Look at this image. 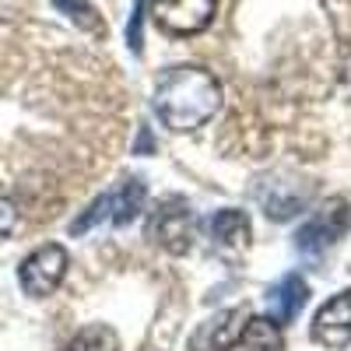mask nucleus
Segmentation results:
<instances>
[{"label":"nucleus","instance_id":"1","mask_svg":"<svg viewBox=\"0 0 351 351\" xmlns=\"http://www.w3.org/2000/svg\"><path fill=\"white\" fill-rule=\"evenodd\" d=\"M152 106L162 127H169L172 134H193L211 123L221 109V84L211 71L183 64L158 77Z\"/></svg>","mask_w":351,"mask_h":351},{"label":"nucleus","instance_id":"2","mask_svg":"<svg viewBox=\"0 0 351 351\" xmlns=\"http://www.w3.org/2000/svg\"><path fill=\"white\" fill-rule=\"evenodd\" d=\"M148 239L158 243L172 256L190 253V246H193V208L186 204V197L158 200V208L152 211V221H148Z\"/></svg>","mask_w":351,"mask_h":351},{"label":"nucleus","instance_id":"3","mask_svg":"<svg viewBox=\"0 0 351 351\" xmlns=\"http://www.w3.org/2000/svg\"><path fill=\"white\" fill-rule=\"evenodd\" d=\"M67 267H71V256H67L64 246H56V243L39 246L36 253H28V256L21 260V267H18L21 291H25L28 299H46V295H53V291L64 285Z\"/></svg>","mask_w":351,"mask_h":351},{"label":"nucleus","instance_id":"4","mask_svg":"<svg viewBox=\"0 0 351 351\" xmlns=\"http://www.w3.org/2000/svg\"><path fill=\"white\" fill-rule=\"evenodd\" d=\"M351 228V208L348 200H330L327 208H319L299 232H295V250L306 253V256H319L327 253L330 246H337Z\"/></svg>","mask_w":351,"mask_h":351},{"label":"nucleus","instance_id":"5","mask_svg":"<svg viewBox=\"0 0 351 351\" xmlns=\"http://www.w3.org/2000/svg\"><path fill=\"white\" fill-rule=\"evenodd\" d=\"M218 11V0H152V18L169 36L204 32Z\"/></svg>","mask_w":351,"mask_h":351},{"label":"nucleus","instance_id":"6","mask_svg":"<svg viewBox=\"0 0 351 351\" xmlns=\"http://www.w3.org/2000/svg\"><path fill=\"white\" fill-rule=\"evenodd\" d=\"M309 337L313 344L327 348V351H344L351 344V288L337 291L334 299H327L316 309Z\"/></svg>","mask_w":351,"mask_h":351},{"label":"nucleus","instance_id":"7","mask_svg":"<svg viewBox=\"0 0 351 351\" xmlns=\"http://www.w3.org/2000/svg\"><path fill=\"white\" fill-rule=\"evenodd\" d=\"M246 324H250L246 306L221 309V313L208 316V319H204V324L190 334V351H232V348L239 344Z\"/></svg>","mask_w":351,"mask_h":351},{"label":"nucleus","instance_id":"8","mask_svg":"<svg viewBox=\"0 0 351 351\" xmlns=\"http://www.w3.org/2000/svg\"><path fill=\"white\" fill-rule=\"evenodd\" d=\"M211 246L218 250L221 260L228 263H236L246 250H250V236H253V228H250V218L246 211H236V208H225L211 218Z\"/></svg>","mask_w":351,"mask_h":351},{"label":"nucleus","instance_id":"9","mask_svg":"<svg viewBox=\"0 0 351 351\" xmlns=\"http://www.w3.org/2000/svg\"><path fill=\"white\" fill-rule=\"evenodd\" d=\"M306 299H309V285H306V278H299V274H285V278L267 291V316L274 319L278 327H285V324H291V319L302 313Z\"/></svg>","mask_w":351,"mask_h":351},{"label":"nucleus","instance_id":"10","mask_svg":"<svg viewBox=\"0 0 351 351\" xmlns=\"http://www.w3.org/2000/svg\"><path fill=\"white\" fill-rule=\"evenodd\" d=\"M144 211V183L141 180H123L116 190H109V221L112 225H130Z\"/></svg>","mask_w":351,"mask_h":351},{"label":"nucleus","instance_id":"11","mask_svg":"<svg viewBox=\"0 0 351 351\" xmlns=\"http://www.w3.org/2000/svg\"><path fill=\"white\" fill-rule=\"evenodd\" d=\"M236 348L239 351H285V337L271 316H250V324Z\"/></svg>","mask_w":351,"mask_h":351},{"label":"nucleus","instance_id":"12","mask_svg":"<svg viewBox=\"0 0 351 351\" xmlns=\"http://www.w3.org/2000/svg\"><path fill=\"white\" fill-rule=\"evenodd\" d=\"M60 351H120V337H116V330H112V327L95 324V327L77 330V334H74Z\"/></svg>","mask_w":351,"mask_h":351},{"label":"nucleus","instance_id":"13","mask_svg":"<svg viewBox=\"0 0 351 351\" xmlns=\"http://www.w3.org/2000/svg\"><path fill=\"white\" fill-rule=\"evenodd\" d=\"M56 8H60L77 28H84V32H92V36H106V21L102 14L88 4V0H53Z\"/></svg>","mask_w":351,"mask_h":351},{"label":"nucleus","instance_id":"14","mask_svg":"<svg viewBox=\"0 0 351 351\" xmlns=\"http://www.w3.org/2000/svg\"><path fill=\"white\" fill-rule=\"evenodd\" d=\"M141 14H144V0L134 4V14H130V25H127V43L134 53H141Z\"/></svg>","mask_w":351,"mask_h":351},{"label":"nucleus","instance_id":"15","mask_svg":"<svg viewBox=\"0 0 351 351\" xmlns=\"http://www.w3.org/2000/svg\"><path fill=\"white\" fill-rule=\"evenodd\" d=\"M18 225V211H14V204L11 200H0V239H8L11 232Z\"/></svg>","mask_w":351,"mask_h":351},{"label":"nucleus","instance_id":"16","mask_svg":"<svg viewBox=\"0 0 351 351\" xmlns=\"http://www.w3.org/2000/svg\"><path fill=\"white\" fill-rule=\"evenodd\" d=\"M152 148V137H148V130H141V152H148Z\"/></svg>","mask_w":351,"mask_h":351}]
</instances>
